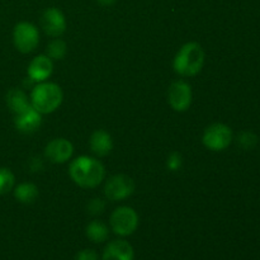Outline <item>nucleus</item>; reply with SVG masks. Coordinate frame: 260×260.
Masks as SVG:
<instances>
[{
	"instance_id": "obj_23",
	"label": "nucleus",
	"mask_w": 260,
	"mask_h": 260,
	"mask_svg": "<svg viewBox=\"0 0 260 260\" xmlns=\"http://www.w3.org/2000/svg\"><path fill=\"white\" fill-rule=\"evenodd\" d=\"M75 260H99V256L93 249H84L76 254Z\"/></svg>"
},
{
	"instance_id": "obj_6",
	"label": "nucleus",
	"mask_w": 260,
	"mask_h": 260,
	"mask_svg": "<svg viewBox=\"0 0 260 260\" xmlns=\"http://www.w3.org/2000/svg\"><path fill=\"white\" fill-rule=\"evenodd\" d=\"M13 42L19 52H33L40 43V30L33 23L19 22L13 29Z\"/></svg>"
},
{
	"instance_id": "obj_4",
	"label": "nucleus",
	"mask_w": 260,
	"mask_h": 260,
	"mask_svg": "<svg viewBox=\"0 0 260 260\" xmlns=\"http://www.w3.org/2000/svg\"><path fill=\"white\" fill-rule=\"evenodd\" d=\"M139 215L129 206H119L112 212L109 225L116 235L126 238L132 235L139 228Z\"/></svg>"
},
{
	"instance_id": "obj_21",
	"label": "nucleus",
	"mask_w": 260,
	"mask_h": 260,
	"mask_svg": "<svg viewBox=\"0 0 260 260\" xmlns=\"http://www.w3.org/2000/svg\"><path fill=\"white\" fill-rule=\"evenodd\" d=\"M167 169L169 172H179L183 167V156L180 152L178 151H172L167 157Z\"/></svg>"
},
{
	"instance_id": "obj_9",
	"label": "nucleus",
	"mask_w": 260,
	"mask_h": 260,
	"mask_svg": "<svg viewBox=\"0 0 260 260\" xmlns=\"http://www.w3.org/2000/svg\"><path fill=\"white\" fill-rule=\"evenodd\" d=\"M41 27L43 32L52 38L61 37L66 32V18L58 8H47L41 15Z\"/></svg>"
},
{
	"instance_id": "obj_18",
	"label": "nucleus",
	"mask_w": 260,
	"mask_h": 260,
	"mask_svg": "<svg viewBox=\"0 0 260 260\" xmlns=\"http://www.w3.org/2000/svg\"><path fill=\"white\" fill-rule=\"evenodd\" d=\"M68 53V45L60 37L53 38L46 47V55L51 58L52 61H60Z\"/></svg>"
},
{
	"instance_id": "obj_12",
	"label": "nucleus",
	"mask_w": 260,
	"mask_h": 260,
	"mask_svg": "<svg viewBox=\"0 0 260 260\" xmlns=\"http://www.w3.org/2000/svg\"><path fill=\"white\" fill-rule=\"evenodd\" d=\"M42 116L32 106L20 113L14 114V126L22 134H33L38 131L42 124Z\"/></svg>"
},
{
	"instance_id": "obj_2",
	"label": "nucleus",
	"mask_w": 260,
	"mask_h": 260,
	"mask_svg": "<svg viewBox=\"0 0 260 260\" xmlns=\"http://www.w3.org/2000/svg\"><path fill=\"white\" fill-rule=\"evenodd\" d=\"M205 51L198 42H187L178 50L173 60V69L183 78H192L202 71Z\"/></svg>"
},
{
	"instance_id": "obj_24",
	"label": "nucleus",
	"mask_w": 260,
	"mask_h": 260,
	"mask_svg": "<svg viewBox=\"0 0 260 260\" xmlns=\"http://www.w3.org/2000/svg\"><path fill=\"white\" fill-rule=\"evenodd\" d=\"M29 168L32 172H40L43 169V162L40 157H33L29 161Z\"/></svg>"
},
{
	"instance_id": "obj_25",
	"label": "nucleus",
	"mask_w": 260,
	"mask_h": 260,
	"mask_svg": "<svg viewBox=\"0 0 260 260\" xmlns=\"http://www.w3.org/2000/svg\"><path fill=\"white\" fill-rule=\"evenodd\" d=\"M96 3L103 5V7H111V5H113L116 3V0H96Z\"/></svg>"
},
{
	"instance_id": "obj_1",
	"label": "nucleus",
	"mask_w": 260,
	"mask_h": 260,
	"mask_svg": "<svg viewBox=\"0 0 260 260\" xmlns=\"http://www.w3.org/2000/svg\"><path fill=\"white\" fill-rule=\"evenodd\" d=\"M69 175L81 188H95L106 178V168L96 157L81 155L71 160Z\"/></svg>"
},
{
	"instance_id": "obj_8",
	"label": "nucleus",
	"mask_w": 260,
	"mask_h": 260,
	"mask_svg": "<svg viewBox=\"0 0 260 260\" xmlns=\"http://www.w3.org/2000/svg\"><path fill=\"white\" fill-rule=\"evenodd\" d=\"M192 86L185 80H177L168 89V103L175 112H187L192 106Z\"/></svg>"
},
{
	"instance_id": "obj_20",
	"label": "nucleus",
	"mask_w": 260,
	"mask_h": 260,
	"mask_svg": "<svg viewBox=\"0 0 260 260\" xmlns=\"http://www.w3.org/2000/svg\"><path fill=\"white\" fill-rule=\"evenodd\" d=\"M258 144V136L251 131H243L238 135V145L243 150H251Z\"/></svg>"
},
{
	"instance_id": "obj_16",
	"label": "nucleus",
	"mask_w": 260,
	"mask_h": 260,
	"mask_svg": "<svg viewBox=\"0 0 260 260\" xmlns=\"http://www.w3.org/2000/svg\"><path fill=\"white\" fill-rule=\"evenodd\" d=\"M5 99H7L8 108H9L14 114L20 113V112H23L24 109H27L28 107H30L29 98H28L25 91L22 90V89H10L7 93Z\"/></svg>"
},
{
	"instance_id": "obj_13",
	"label": "nucleus",
	"mask_w": 260,
	"mask_h": 260,
	"mask_svg": "<svg viewBox=\"0 0 260 260\" xmlns=\"http://www.w3.org/2000/svg\"><path fill=\"white\" fill-rule=\"evenodd\" d=\"M89 147L96 157L108 156L113 150V139L106 129H95L89 139Z\"/></svg>"
},
{
	"instance_id": "obj_11",
	"label": "nucleus",
	"mask_w": 260,
	"mask_h": 260,
	"mask_svg": "<svg viewBox=\"0 0 260 260\" xmlns=\"http://www.w3.org/2000/svg\"><path fill=\"white\" fill-rule=\"evenodd\" d=\"M53 73V61L47 55H38L32 58L27 69L28 79L33 84L47 81Z\"/></svg>"
},
{
	"instance_id": "obj_10",
	"label": "nucleus",
	"mask_w": 260,
	"mask_h": 260,
	"mask_svg": "<svg viewBox=\"0 0 260 260\" xmlns=\"http://www.w3.org/2000/svg\"><path fill=\"white\" fill-rule=\"evenodd\" d=\"M74 146L68 139L57 137L46 145L45 157L53 164H63L73 157Z\"/></svg>"
},
{
	"instance_id": "obj_3",
	"label": "nucleus",
	"mask_w": 260,
	"mask_h": 260,
	"mask_svg": "<svg viewBox=\"0 0 260 260\" xmlns=\"http://www.w3.org/2000/svg\"><path fill=\"white\" fill-rule=\"evenodd\" d=\"M63 101L62 89L52 81H42L33 85L30 91V106L41 114L53 113Z\"/></svg>"
},
{
	"instance_id": "obj_7",
	"label": "nucleus",
	"mask_w": 260,
	"mask_h": 260,
	"mask_svg": "<svg viewBox=\"0 0 260 260\" xmlns=\"http://www.w3.org/2000/svg\"><path fill=\"white\" fill-rule=\"evenodd\" d=\"M134 179L126 174H114L104 184V196L112 202H119L131 197L135 192Z\"/></svg>"
},
{
	"instance_id": "obj_22",
	"label": "nucleus",
	"mask_w": 260,
	"mask_h": 260,
	"mask_svg": "<svg viewBox=\"0 0 260 260\" xmlns=\"http://www.w3.org/2000/svg\"><path fill=\"white\" fill-rule=\"evenodd\" d=\"M106 206L107 205L104 200H102V198H93V200L89 201L88 205H86V211H88L89 215L98 216L104 212Z\"/></svg>"
},
{
	"instance_id": "obj_5",
	"label": "nucleus",
	"mask_w": 260,
	"mask_h": 260,
	"mask_svg": "<svg viewBox=\"0 0 260 260\" xmlns=\"http://www.w3.org/2000/svg\"><path fill=\"white\" fill-rule=\"evenodd\" d=\"M233 139V129L228 124L221 122L207 126L202 134L203 146L211 151H223L230 146Z\"/></svg>"
},
{
	"instance_id": "obj_19",
	"label": "nucleus",
	"mask_w": 260,
	"mask_h": 260,
	"mask_svg": "<svg viewBox=\"0 0 260 260\" xmlns=\"http://www.w3.org/2000/svg\"><path fill=\"white\" fill-rule=\"evenodd\" d=\"M15 187V175L8 168H0V196L7 194Z\"/></svg>"
},
{
	"instance_id": "obj_14",
	"label": "nucleus",
	"mask_w": 260,
	"mask_h": 260,
	"mask_svg": "<svg viewBox=\"0 0 260 260\" xmlns=\"http://www.w3.org/2000/svg\"><path fill=\"white\" fill-rule=\"evenodd\" d=\"M135 253L131 244L122 239L111 241L106 246L102 260H134Z\"/></svg>"
},
{
	"instance_id": "obj_15",
	"label": "nucleus",
	"mask_w": 260,
	"mask_h": 260,
	"mask_svg": "<svg viewBox=\"0 0 260 260\" xmlns=\"http://www.w3.org/2000/svg\"><path fill=\"white\" fill-rule=\"evenodd\" d=\"M14 198L23 205H32L40 196V190L35 183L23 182L13 188Z\"/></svg>"
},
{
	"instance_id": "obj_17",
	"label": "nucleus",
	"mask_w": 260,
	"mask_h": 260,
	"mask_svg": "<svg viewBox=\"0 0 260 260\" xmlns=\"http://www.w3.org/2000/svg\"><path fill=\"white\" fill-rule=\"evenodd\" d=\"M85 235L93 243L99 244L103 243L108 239L109 236V228L108 225L99 220H93L86 225L85 228Z\"/></svg>"
}]
</instances>
